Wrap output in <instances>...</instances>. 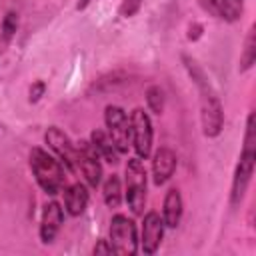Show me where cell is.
Here are the masks:
<instances>
[{
  "mask_svg": "<svg viewBox=\"0 0 256 256\" xmlns=\"http://www.w3.org/2000/svg\"><path fill=\"white\" fill-rule=\"evenodd\" d=\"M44 142L48 144V148L56 154V158L62 162V166L70 174H76L78 172V166H76V144H72V140L58 126H50L46 130Z\"/></svg>",
  "mask_w": 256,
  "mask_h": 256,
  "instance_id": "9c48e42d",
  "label": "cell"
},
{
  "mask_svg": "<svg viewBox=\"0 0 256 256\" xmlns=\"http://www.w3.org/2000/svg\"><path fill=\"white\" fill-rule=\"evenodd\" d=\"M92 254H112V246L108 240H98V244L92 248Z\"/></svg>",
  "mask_w": 256,
  "mask_h": 256,
  "instance_id": "603a6c76",
  "label": "cell"
},
{
  "mask_svg": "<svg viewBox=\"0 0 256 256\" xmlns=\"http://www.w3.org/2000/svg\"><path fill=\"white\" fill-rule=\"evenodd\" d=\"M140 6H142V0H122V4H120V16H124V18L134 16L140 10Z\"/></svg>",
  "mask_w": 256,
  "mask_h": 256,
  "instance_id": "44dd1931",
  "label": "cell"
},
{
  "mask_svg": "<svg viewBox=\"0 0 256 256\" xmlns=\"http://www.w3.org/2000/svg\"><path fill=\"white\" fill-rule=\"evenodd\" d=\"M186 68L198 88L200 94V122H202V134L206 138H216L222 132L224 126V110H222V102L216 94V90L212 88L210 80L206 78L204 70L190 58L184 56Z\"/></svg>",
  "mask_w": 256,
  "mask_h": 256,
  "instance_id": "6da1fadb",
  "label": "cell"
},
{
  "mask_svg": "<svg viewBox=\"0 0 256 256\" xmlns=\"http://www.w3.org/2000/svg\"><path fill=\"white\" fill-rule=\"evenodd\" d=\"M16 28H18V16H16L14 12H8V14L4 16V20H2V36H4L6 42L14 36Z\"/></svg>",
  "mask_w": 256,
  "mask_h": 256,
  "instance_id": "ffe728a7",
  "label": "cell"
},
{
  "mask_svg": "<svg viewBox=\"0 0 256 256\" xmlns=\"http://www.w3.org/2000/svg\"><path fill=\"white\" fill-rule=\"evenodd\" d=\"M108 242L112 246L114 254L120 256H132L138 252V232L132 218L124 214H116L110 220L108 228Z\"/></svg>",
  "mask_w": 256,
  "mask_h": 256,
  "instance_id": "5b68a950",
  "label": "cell"
},
{
  "mask_svg": "<svg viewBox=\"0 0 256 256\" xmlns=\"http://www.w3.org/2000/svg\"><path fill=\"white\" fill-rule=\"evenodd\" d=\"M182 212H184V202L180 196L178 188H170L164 196V206H162V220L164 226L168 228H176L182 220Z\"/></svg>",
  "mask_w": 256,
  "mask_h": 256,
  "instance_id": "9a60e30c",
  "label": "cell"
},
{
  "mask_svg": "<svg viewBox=\"0 0 256 256\" xmlns=\"http://www.w3.org/2000/svg\"><path fill=\"white\" fill-rule=\"evenodd\" d=\"M130 146L136 152V158L146 160L152 152V120L144 108H134L130 112Z\"/></svg>",
  "mask_w": 256,
  "mask_h": 256,
  "instance_id": "8992f818",
  "label": "cell"
},
{
  "mask_svg": "<svg viewBox=\"0 0 256 256\" xmlns=\"http://www.w3.org/2000/svg\"><path fill=\"white\" fill-rule=\"evenodd\" d=\"M198 2L208 14L224 22H236L244 10V0H198Z\"/></svg>",
  "mask_w": 256,
  "mask_h": 256,
  "instance_id": "4fadbf2b",
  "label": "cell"
},
{
  "mask_svg": "<svg viewBox=\"0 0 256 256\" xmlns=\"http://www.w3.org/2000/svg\"><path fill=\"white\" fill-rule=\"evenodd\" d=\"M76 166L78 172H82V176L86 178V184L96 188L102 180V162L100 156L96 152V148L92 146L90 140H80L76 142Z\"/></svg>",
  "mask_w": 256,
  "mask_h": 256,
  "instance_id": "ba28073f",
  "label": "cell"
},
{
  "mask_svg": "<svg viewBox=\"0 0 256 256\" xmlns=\"http://www.w3.org/2000/svg\"><path fill=\"white\" fill-rule=\"evenodd\" d=\"M176 164H178V158L174 154V150H170L168 146H160L154 156H152V180L156 186H162L166 184L172 174L176 172Z\"/></svg>",
  "mask_w": 256,
  "mask_h": 256,
  "instance_id": "7c38bea8",
  "label": "cell"
},
{
  "mask_svg": "<svg viewBox=\"0 0 256 256\" xmlns=\"http://www.w3.org/2000/svg\"><path fill=\"white\" fill-rule=\"evenodd\" d=\"M254 60H256V32H254V26H250L244 42V52L240 56V72H246L248 68H252Z\"/></svg>",
  "mask_w": 256,
  "mask_h": 256,
  "instance_id": "ac0fdd59",
  "label": "cell"
},
{
  "mask_svg": "<svg viewBox=\"0 0 256 256\" xmlns=\"http://www.w3.org/2000/svg\"><path fill=\"white\" fill-rule=\"evenodd\" d=\"M90 142H92V146L96 148V152H98V156H100L102 160H106L108 164H118V156H120V152L116 150V146L112 144L110 136H108L104 130H100V128L92 130V134H90Z\"/></svg>",
  "mask_w": 256,
  "mask_h": 256,
  "instance_id": "2e32d148",
  "label": "cell"
},
{
  "mask_svg": "<svg viewBox=\"0 0 256 256\" xmlns=\"http://www.w3.org/2000/svg\"><path fill=\"white\" fill-rule=\"evenodd\" d=\"M146 104L154 114H162L164 110V92L160 86H150L146 90Z\"/></svg>",
  "mask_w": 256,
  "mask_h": 256,
  "instance_id": "d6986e66",
  "label": "cell"
},
{
  "mask_svg": "<svg viewBox=\"0 0 256 256\" xmlns=\"http://www.w3.org/2000/svg\"><path fill=\"white\" fill-rule=\"evenodd\" d=\"M88 200H90V194L86 184L74 182L70 186H64V208L70 216H80L86 210Z\"/></svg>",
  "mask_w": 256,
  "mask_h": 256,
  "instance_id": "5bb4252c",
  "label": "cell"
},
{
  "mask_svg": "<svg viewBox=\"0 0 256 256\" xmlns=\"http://www.w3.org/2000/svg\"><path fill=\"white\" fill-rule=\"evenodd\" d=\"M102 196L108 208H118L122 204V184L116 174H110L102 184Z\"/></svg>",
  "mask_w": 256,
  "mask_h": 256,
  "instance_id": "e0dca14e",
  "label": "cell"
},
{
  "mask_svg": "<svg viewBox=\"0 0 256 256\" xmlns=\"http://www.w3.org/2000/svg\"><path fill=\"white\" fill-rule=\"evenodd\" d=\"M164 220L158 212H146L142 220V234H140V250L144 254H154L160 248V242L164 238Z\"/></svg>",
  "mask_w": 256,
  "mask_h": 256,
  "instance_id": "30bf717a",
  "label": "cell"
},
{
  "mask_svg": "<svg viewBox=\"0 0 256 256\" xmlns=\"http://www.w3.org/2000/svg\"><path fill=\"white\" fill-rule=\"evenodd\" d=\"M44 90H46V84L42 80H36L32 86H30V102H38L42 96H44Z\"/></svg>",
  "mask_w": 256,
  "mask_h": 256,
  "instance_id": "7402d4cb",
  "label": "cell"
},
{
  "mask_svg": "<svg viewBox=\"0 0 256 256\" xmlns=\"http://www.w3.org/2000/svg\"><path fill=\"white\" fill-rule=\"evenodd\" d=\"M124 176H126L124 198L128 202V208L132 210V214H142L144 204H146V182H148V174H146L142 160L130 158L126 164Z\"/></svg>",
  "mask_w": 256,
  "mask_h": 256,
  "instance_id": "277c9868",
  "label": "cell"
},
{
  "mask_svg": "<svg viewBox=\"0 0 256 256\" xmlns=\"http://www.w3.org/2000/svg\"><path fill=\"white\" fill-rule=\"evenodd\" d=\"M88 2H90V0H82V2H78V4H76V8H78V10H82V8H86V4H88Z\"/></svg>",
  "mask_w": 256,
  "mask_h": 256,
  "instance_id": "cb8c5ba5",
  "label": "cell"
},
{
  "mask_svg": "<svg viewBox=\"0 0 256 256\" xmlns=\"http://www.w3.org/2000/svg\"><path fill=\"white\" fill-rule=\"evenodd\" d=\"M30 170L38 182V186L48 194V196H56L64 190L66 186V168L62 166V162L48 154L44 148H32L30 150Z\"/></svg>",
  "mask_w": 256,
  "mask_h": 256,
  "instance_id": "7a4b0ae2",
  "label": "cell"
},
{
  "mask_svg": "<svg viewBox=\"0 0 256 256\" xmlns=\"http://www.w3.org/2000/svg\"><path fill=\"white\" fill-rule=\"evenodd\" d=\"M64 222V210L56 200H50L44 204L42 208V216H40V240L44 244L54 242L56 234L60 232Z\"/></svg>",
  "mask_w": 256,
  "mask_h": 256,
  "instance_id": "8fae6325",
  "label": "cell"
},
{
  "mask_svg": "<svg viewBox=\"0 0 256 256\" xmlns=\"http://www.w3.org/2000/svg\"><path fill=\"white\" fill-rule=\"evenodd\" d=\"M256 138H254V114L248 116V122H246V136H244V148L240 152V158H238V164H236V170H234V178H232V192H230V200L232 204H238L242 202L244 194H246V188L252 180V174H254V162H256Z\"/></svg>",
  "mask_w": 256,
  "mask_h": 256,
  "instance_id": "3957f363",
  "label": "cell"
},
{
  "mask_svg": "<svg viewBox=\"0 0 256 256\" xmlns=\"http://www.w3.org/2000/svg\"><path fill=\"white\" fill-rule=\"evenodd\" d=\"M104 124H106V134L110 136L116 150L120 154H126L130 148V120L126 112L116 104H108L104 108Z\"/></svg>",
  "mask_w": 256,
  "mask_h": 256,
  "instance_id": "52a82bcc",
  "label": "cell"
}]
</instances>
